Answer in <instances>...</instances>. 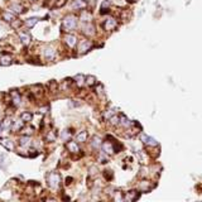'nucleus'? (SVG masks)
<instances>
[{
	"mask_svg": "<svg viewBox=\"0 0 202 202\" xmlns=\"http://www.w3.org/2000/svg\"><path fill=\"white\" fill-rule=\"evenodd\" d=\"M76 27H77V18L73 14H68L63 18L62 28L65 29V32H71L73 29H76Z\"/></svg>",
	"mask_w": 202,
	"mask_h": 202,
	"instance_id": "obj_1",
	"label": "nucleus"
},
{
	"mask_svg": "<svg viewBox=\"0 0 202 202\" xmlns=\"http://www.w3.org/2000/svg\"><path fill=\"white\" fill-rule=\"evenodd\" d=\"M47 182H48V186L52 190H57L60 187V183H61V176L57 172H51L47 176Z\"/></svg>",
	"mask_w": 202,
	"mask_h": 202,
	"instance_id": "obj_2",
	"label": "nucleus"
},
{
	"mask_svg": "<svg viewBox=\"0 0 202 202\" xmlns=\"http://www.w3.org/2000/svg\"><path fill=\"white\" fill-rule=\"evenodd\" d=\"M116 25H118V22L114 19V18H107V19L104 22V24H102L105 30H114L116 28Z\"/></svg>",
	"mask_w": 202,
	"mask_h": 202,
	"instance_id": "obj_3",
	"label": "nucleus"
},
{
	"mask_svg": "<svg viewBox=\"0 0 202 202\" xmlns=\"http://www.w3.org/2000/svg\"><path fill=\"white\" fill-rule=\"evenodd\" d=\"M91 47H92V43H91L90 41H87V39H83L79 44V53H81V54L86 53V52H88L91 49Z\"/></svg>",
	"mask_w": 202,
	"mask_h": 202,
	"instance_id": "obj_4",
	"label": "nucleus"
},
{
	"mask_svg": "<svg viewBox=\"0 0 202 202\" xmlns=\"http://www.w3.org/2000/svg\"><path fill=\"white\" fill-rule=\"evenodd\" d=\"M10 96H11V102L14 106H19L22 104V97H20V94L16 90H11L10 91Z\"/></svg>",
	"mask_w": 202,
	"mask_h": 202,
	"instance_id": "obj_5",
	"label": "nucleus"
},
{
	"mask_svg": "<svg viewBox=\"0 0 202 202\" xmlns=\"http://www.w3.org/2000/svg\"><path fill=\"white\" fill-rule=\"evenodd\" d=\"M65 43L70 48H73V47H76V44H77V38L73 34H66L65 35Z\"/></svg>",
	"mask_w": 202,
	"mask_h": 202,
	"instance_id": "obj_6",
	"label": "nucleus"
},
{
	"mask_svg": "<svg viewBox=\"0 0 202 202\" xmlns=\"http://www.w3.org/2000/svg\"><path fill=\"white\" fill-rule=\"evenodd\" d=\"M18 35H19V39H20L23 46H28L32 42V37L27 32H19V33H18Z\"/></svg>",
	"mask_w": 202,
	"mask_h": 202,
	"instance_id": "obj_7",
	"label": "nucleus"
},
{
	"mask_svg": "<svg viewBox=\"0 0 202 202\" xmlns=\"http://www.w3.org/2000/svg\"><path fill=\"white\" fill-rule=\"evenodd\" d=\"M82 32L86 35H94L95 34V27L91 24L90 22L88 23H85V24H82Z\"/></svg>",
	"mask_w": 202,
	"mask_h": 202,
	"instance_id": "obj_8",
	"label": "nucleus"
},
{
	"mask_svg": "<svg viewBox=\"0 0 202 202\" xmlns=\"http://www.w3.org/2000/svg\"><path fill=\"white\" fill-rule=\"evenodd\" d=\"M43 56L47 58V60H53L56 57V49L53 47H47L43 49Z\"/></svg>",
	"mask_w": 202,
	"mask_h": 202,
	"instance_id": "obj_9",
	"label": "nucleus"
},
{
	"mask_svg": "<svg viewBox=\"0 0 202 202\" xmlns=\"http://www.w3.org/2000/svg\"><path fill=\"white\" fill-rule=\"evenodd\" d=\"M66 148H67L68 152H71V153H79V152H80V146H79V144H77L76 141L68 140L67 144H66Z\"/></svg>",
	"mask_w": 202,
	"mask_h": 202,
	"instance_id": "obj_10",
	"label": "nucleus"
},
{
	"mask_svg": "<svg viewBox=\"0 0 202 202\" xmlns=\"http://www.w3.org/2000/svg\"><path fill=\"white\" fill-rule=\"evenodd\" d=\"M0 144H2L4 148H7L8 150H13L14 146H15L13 140H10L9 138H2V139H0Z\"/></svg>",
	"mask_w": 202,
	"mask_h": 202,
	"instance_id": "obj_11",
	"label": "nucleus"
},
{
	"mask_svg": "<svg viewBox=\"0 0 202 202\" xmlns=\"http://www.w3.org/2000/svg\"><path fill=\"white\" fill-rule=\"evenodd\" d=\"M13 63V57L10 54H3L0 56V65L2 66H10Z\"/></svg>",
	"mask_w": 202,
	"mask_h": 202,
	"instance_id": "obj_12",
	"label": "nucleus"
},
{
	"mask_svg": "<svg viewBox=\"0 0 202 202\" xmlns=\"http://www.w3.org/2000/svg\"><path fill=\"white\" fill-rule=\"evenodd\" d=\"M2 18H3V19H4L5 22H8V23H13V22L16 20L15 14L11 13V11H4V13L2 14Z\"/></svg>",
	"mask_w": 202,
	"mask_h": 202,
	"instance_id": "obj_13",
	"label": "nucleus"
},
{
	"mask_svg": "<svg viewBox=\"0 0 202 202\" xmlns=\"http://www.w3.org/2000/svg\"><path fill=\"white\" fill-rule=\"evenodd\" d=\"M9 10L11 13H14V14H20V13L24 11V7L22 4H11L10 8H9Z\"/></svg>",
	"mask_w": 202,
	"mask_h": 202,
	"instance_id": "obj_14",
	"label": "nucleus"
},
{
	"mask_svg": "<svg viewBox=\"0 0 202 202\" xmlns=\"http://www.w3.org/2000/svg\"><path fill=\"white\" fill-rule=\"evenodd\" d=\"M101 146H102V149H104V152H105L106 154H113V153L115 152V148H114V145H113L111 143H109V141L104 143Z\"/></svg>",
	"mask_w": 202,
	"mask_h": 202,
	"instance_id": "obj_15",
	"label": "nucleus"
},
{
	"mask_svg": "<svg viewBox=\"0 0 202 202\" xmlns=\"http://www.w3.org/2000/svg\"><path fill=\"white\" fill-rule=\"evenodd\" d=\"M75 83L79 86V87H82L85 83H86V76H83V75H81V73H79V75H76L75 76Z\"/></svg>",
	"mask_w": 202,
	"mask_h": 202,
	"instance_id": "obj_16",
	"label": "nucleus"
},
{
	"mask_svg": "<svg viewBox=\"0 0 202 202\" xmlns=\"http://www.w3.org/2000/svg\"><path fill=\"white\" fill-rule=\"evenodd\" d=\"M141 140H143L145 144H148V145H152V146H155V145L158 144L155 139H153L152 137H148V135H145V134H143V135H141Z\"/></svg>",
	"mask_w": 202,
	"mask_h": 202,
	"instance_id": "obj_17",
	"label": "nucleus"
},
{
	"mask_svg": "<svg viewBox=\"0 0 202 202\" xmlns=\"http://www.w3.org/2000/svg\"><path fill=\"white\" fill-rule=\"evenodd\" d=\"M83 8H86V2H83V0H75V2L72 3V9H75V10H80Z\"/></svg>",
	"mask_w": 202,
	"mask_h": 202,
	"instance_id": "obj_18",
	"label": "nucleus"
},
{
	"mask_svg": "<svg viewBox=\"0 0 202 202\" xmlns=\"http://www.w3.org/2000/svg\"><path fill=\"white\" fill-rule=\"evenodd\" d=\"M20 119H22L24 123H29V121H32V119H33V114L29 113V111H23V113L20 114Z\"/></svg>",
	"mask_w": 202,
	"mask_h": 202,
	"instance_id": "obj_19",
	"label": "nucleus"
},
{
	"mask_svg": "<svg viewBox=\"0 0 202 202\" xmlns=\"http://www.w3.org/2000/svg\"><path fill=\"white\" fill-rule=\"evenodd\" d=\"M30 141H32V139H30V137H28V135H23V137L19 139L20 146H29V145H30Z\"/></svg>",
	"mask_w": 202,
	"mask_h": 202,
	"instance_id": "obj_20",
	"label": "nucleus"
},
{
	"mask_svg": "<svg viewBox=\"0 0 202 202\" xmlns=\"http://www.w3.org/2000/svg\"><path fill=\"white\" fill-rule=\"evenodd\" d=\"M38 22H39V19L34 16V18H29V19H27V20L24 22V24H25V27H28V28H33Z\"/></svg>",
	"mask_w": 202,
	"mask_h": 202,
	"instance_id": "obj_21",
	"label": "nucleus"
},
{
	"mask_svg": "<svg viewBox=\"0 0 202 202\" xmlns=\"http://www.w3.org/2000/svg\"><path fill=\"white\" fill-rule=\"evenodd\" d=\"M20 132H22V134L23 135H28V137H30V135H33V133H34V128H32V126H23L22 129H20Z\"/></svg>",
	"mask_w": 202,
	"mask_h": 202,
	"instance_id": "obj_22",
	"label": "nucleus"
},
{
	"mask_svg": "<svg viewBox=\"0 0 202 202\" xmlns=\"http://www.w3.org/2000/svg\"><path fill=\"white\" fill-rule=\"evenodd\" d=\"M87 140V132H80L76 137V141L79 143H85Z\"/></svg>",
	"mask_w": 202,
	"mask_h": 202,
	"instance_id": "obj_23",
	"label": "nucleus"
},
{
	"mask_svg": "<svg viewBox=\"0 0 202 202\" xmlns=\"http://www.w3.org/2000/svg\"><path fill=\"white\" fill-rule=\"evenodd\" d=\"M13 123H14V121H11L10 118H5V119L2 121V125H3V128H4V130L10 129V128L13 126Z\"/></svg>",
	"mask_w": 202,
	"mask_h": 202,
	"instance_id": "obj_24",
	"label": "nucleus"
},
{
	"mask_svg": "<svg viewBox=\"0 0 202 202\" xmlns=\"http://www.w3.org/2000/svg\"><path fill=\"white\" fill-rule=\"evenodd\" d=\"M81 20L85 22V23H88L92 20V15H91V13H87V11H83L81 14Z\"/></svg>",
	"mask_w": 202,
	"mask_h": 202,
	"instance_id": "obj_25",
	"label": "nucleus"
},
{
	"mask_svg": "<svg viewBox=\"0 0 202 202\" xmlns=\"http://www.w3.org/2000/svg\"><path fill=\"white\" fill-rule=\"evenodd\" d=\"M125 198H126L128 201H135V200L138 198V192H135V191H130V192H128V193H126V196H125Z\"/></svg>",
	"mask_w": 202,
	"mask_h": 202,
	"instance_id": "obj_26",
	"label": "nucleus"
},
{
	"mask_svg": "<svg viewBox=\"0 0 202 202\" xmlns=\"http://www.w3.org/2000/svg\"><path fill=\"white\" fill-rule=\"evenodd\" d=\"M71 137H72V133L70 132V130H63L62 133H61V138H62V140L63 141H68L70 139H71Z\"/></svg>",
	"mask_w": 202,
	"mask_h": 202,
	"instance_id": "obj_27",
	"label": "nucleus"
},
{
	"mask_svg": "<svg viewBox=\"0 0 202 202\" xmlns=\"http://www.w3.org/2000/svg\"><path fill=\"white\" fill-rule=\"evenodd\" d=\"M23 126H24V121L20 119V120H16L15 123H13V126L11 128H13L14 130H20Z\"/></svg>",
	"mask_w": 202,
	"mask_h": 202,
	"instance_id": "obj_28",
	"label": "nucleus"
},
{
	"mask_svg": "<svg viewBox=\"0 0 202 202\" xmlns=\"http://www.w3.org/2000/svg\"><path fill=\"white\" fill-rule=\"evenodd\" d=\"M91 145H92L95 149L100 148V146L102 145V143H101V139H100L99 137H94V138H92V143H91Z\"/></svg>",
	"mask_w": 202,
	"mask_h": 202,
	"instance_id": "obj_29",
	"label": "nucleus"
},
{
	"mask_svg": "<svg viewBox=\"0 0 202 202\" xmlns=\"http://www.w3.org/2000/svg\"><path fill=\"white\" fill-rule=\"evenodd\" d=\"M109 7H110V2H109V0H105V2L102 3V5H101V13H102V14L107 13Z\"/></svg>",
	"mask_w": 202,
	"mask_h": 202,
	"instance_id": "obj_30",
	"label": "nucleus"
},
{
	"mask_svg": "<svg viewBox=\"0 0 202 202\" xmlns=\"http://www.w3.org/2000/svg\"><path fill=\"white\" fill-rule=\"evenodd\" d=\"M119 124H121V125H124V126H129V125H130V121L128 120L126 116L121 115V116H120V121H119Z\"/></svg>",
	"mask_w": 202,
	"mask_h": 202,
	"instance_id": "obj_31",
	"label": "nucleus"
},
{
	"mask_svg": "<svg viewBox=\"0 0 202 202\" xmlns=\"http://www.w3.org/2000/svg\"><path fill=\"white\" fill-rule=\"evenodd\" d=\"M86 83H87L88 86H94V85L96 83V79H95L94 76H87V77H86Z\"/></svg>",
	"mask_w": 202,
	"mask_h": 202,
	"instance_id": "obj_32",
	"label": "nucleus"
},
{
	"mask_svg": "<svg viewBox=\"0 0 202 202\" xmlns=\"http://www.w3.org/2000/svg\"><path fill=\"white\" fill-rule=\"evenodd\" d=\"M46 139H47V141H53L54 139H56V134H54L53 132H49L48 135L46 137Z\"/></svg>",
	"mask_w": 202,
	"mask_h": 202,
	"instance_id": "obj_33",
	"label": "nucleus"
},
{
	"mask_svg": "<svg viewBox=\"0 0 202 202\" xmlns=\"http://www.w3.org/2000/svg\"><path fill=\"white\" fill-rule=\"evenodd\" d=\"M110 121H111V124L113 125H118L119 124V121H120V118H118V116H111V118H110Z\"/></svg>",
	"mask_w": 202,
	"mask_h": 202,
	"instance_id": "obj_34",
	"label": "nucleus"
},
{
	"mask_svg": "<svg viewBox=\"0 0 202 202\" xmlns=\"http://www.w3.org/2000/svg\"><path fill=\"white\" fill-rule=\"evenodd\" d=\"M114 113H115V111H113V110H107V111L104 114L105 119H110V118H111V116L114 115Z\"/></svg>",
	"mask_w": 202,
	"mask_h": 202,
	"instance_id": "obj_35",
	"label": "nucleus"
},
{
	"mask_svg": "<svg viewBox=\"0 0 202 202\" xmlns=\"http://www.w3.org/2000/svg\"><path fill=\"white\" fill-rule=\"evenodd\" d=\"M47 111H48V106H44V107H41L39 109V113L41 114H47Z\"/></svg>",
	"mask_w": 202,
	"mask_h": 202,
	"instance_id": "obj_36",
	"label": "nucleus"
},
{
	"mask_svg": "<svg viewBox=\"0 0 202 202\" xmlns=\"http://www.w3.org/2000/svg\"><path fill=\"white\" fill-rule=\"evenodd\" d=\"M66 2H67V0H60V2L56 4V7H57V8H61L62 5H65V4H66Z\"/></svg>",
	"mask_w": 202,
	"mask_h": 202,
	"instance_id": "obj_37",
	"label": "nucleus"
},
{
	"mask_svg": "<svg viewBox=\"0 0 202 202\" xmlns=\"http://www.w3.org/2000/svg\"><path fill=\"white\" fill-rule=\"evenodd\" d=\"M3 130H4V128H3V125H2V123H0V134L3 133Z\"/></svg>",
	"mask_w": 202,
	"mask_h": 202,
	"instance_id": "obj_38",
	"label": "nucleus"
},
{
	"mask_svg": "<svg viewBox=\"0 0 202 202\" xmlns=\"http://www.w3.org/2000/svg\"><path fill=\"white\" fill-rule=\"evenodd\" d=\"M0 27H2V24H0Z\"/></svg>",
	"mask_w": 202,
	"mask_h": 202,
	"instance_id": "obj_39",
	"label": "nucleus"
}]
</instances>
